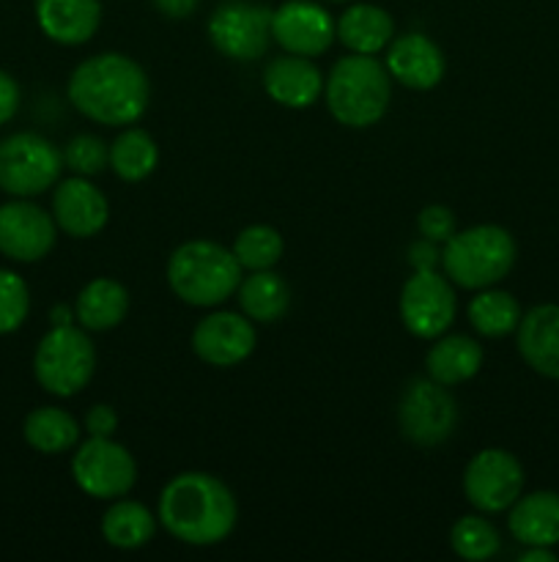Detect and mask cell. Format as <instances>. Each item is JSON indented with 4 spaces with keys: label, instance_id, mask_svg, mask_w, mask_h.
I'll return each instance as SVG.
<instances>
[{
    "label": "cell",
    "instance_id": "1",
    "mask_svg": "<svg viewBox=\"0 0 559 562\" xmlns=\"http://www.w3.org/2000/svg\"><path fill=\"white\" fill-rule=\"evenodd\" d=\"M69 102L88 121L104 126H129L142 119L151 102L146 69L124 53H99L75 66L69 77Z\"/></svg>",
    "mask_w": 559,
    "mask_h": 562
},
{
    "label": "cell",
    "instance_id": "2",
    "mask_svg": "<svg viewBox=\"0 0 559 562\" xmlns=\"http://www.w3.org/2000/svg\"><path fill=\"white\" fill-rule=\"evenodd\" d=\"M157 519L186 547H217L239 521V503L219 477L208 472H181L164 483Z\"/></svg>",
    "mask_w": 559,
    "mask_h": 562
},
{
    "label": "cell",
    "instance_id": "3",
    "mask_svg": "<svg viewBox=\"0 0 559 562\" xmlns=\"http://www.w3.org/2000/svg\"><path fill=\"white\" fill-rule=\"evenodd\" d=\"M323 99L338 124L367 130L387 115L392 102V77L376 55L349 53L329 69Z\"/></svg>",
    "mask_w": 559,
    "mask_h": 562
},
{
    "label": "cell",
    "instance_id": "4",
    "mask_svg": "<svg viewBox=\"0 0 559 562\" xmlns=\"http://www.w3.org/2000/svg\"><path fill=\"white\" fill-rule=\"evenodd\" d=\"M241 267L233 250L208 239L184 241L168 261V285L184 305L217 307L236 294Z\"/></svg>",
    "mask_w": 559,
    "mask_h": 562
},
{
    "label": "cell",
    "instance_id": "5",
    "mask_svg": "<svg viewBox=\"0 0 559 562\" xmlns=\"http://www.w3.org/2000/svg\"><path fill=\"white\" fill-rule=\"evenodd\" d=\"M513 234L502 225H471L466 231H455L442 245V269L447 280L458 289L480 291L502 283L515 267Z\"/></svg>",
    "mask_w": 559,
    "mask_h": 562
},
{
    "label": "cell",
    "instance_id": "6",
    "mask_svg": "<svg viewBox=\"0 0 559 562\" xmlns=\"http://www.w3.org/2000/svg\"><path fill=\"white\" fill-rule=\"evenodd\" d=\"M96 371V346L80 324H58L49 329L33 355V376L44 393L75 398L91 384Z\"/></svg>",
    "mask_w": 559,
    "mask_h": 562
},
{
    "label": "cell",
    "instance_id": "7",
    "mask_svg": "<svg viewBox=\"0 0 559 562\" xmlns=\"http://www.w3.org/2000/svg\"><path fill=\"white\" fill-rule=\"evenodd\" d=\"M64 173V154L38 132H14L0 140V190L11 198H36Z\"/></svg>",
    "mask_w": 559,
    "mask_h": 562
},
{
    "label": "cell",
    "instance_id": "8",
    "mask_svg": "<svg viewBox=\"0 0 559 562\" xmlns=\"http://www.w3.org/2000/svg\"><path fill=\"white\" fill-rule=\"evenodd\" d=\"M400 434L417 448H436L453 437L458 426V404L444 384L431 376L411 379L398 401Z\"/></svg>",
    "mask_w": 559,
    "mask_h": 562
},
{
    "label": "cell",
    "instance_id": "9",
    "mask_svg": "<svg viewBox=\"0 0 559 562\" xmlns=\"http://www.w3.org/2000/svg\"><path fill=\"white\" fill-rule=\"evenodd\" d=\"M77 488L93 499H118L135 488L137 461L113 437H88L71 456Z\"/></svg>",
    "mask_w": 559,
    "mask_h": 562
},
{
    "label": "cell",
    "instance_id": "10",
    "mask_svg": "<svg viewBox=\"0 0 559 562\" xmlns=\"http://www.w3.org/2000/svg\"><path fill=\"white\" fill-rule=\"evenodd\" d=\"M272 11L263 3L228 0L208 20V38L219 55L250 64L266 55L272 38Z\"/></svg>",
    "mask_w": 559,
    "mask_h": 562
},
{
    "label": "cell",
    "instance_id": "11",
    "mask_svg": "<svg viewBox=\"0 0 559 562\" xmlns=\"http://www.w3.org/2000/svg\"><path fill=\"white\" fill-rule=\"evenodd\" d=\"M458 316V296L447 274L436 269L414 272L400 289V322L414 338L436 340L453 327Z\"/></svg>",
    "mask_w": 559,
    "mask_h": 562
},
{
    "label": "cell",
    "instance_id": "12",
    "mask_svg": "<svg viewBox=\"0 0 559 562\" xmlns=\"http://www.w3.org/2000/svg\"><path fill=\"white\" fill-rule=\"evenodd\" d=\"M524 467L510 450L486 448L466 464L464 494L480 514H502L524 494Z\"/></svg>",
    "mask_w": 559,
    "mask_h": 562
},
{
    "label": "cell",
    "instance_id": "13",
    "mask_svg": "<svg viewBox=\"0 0 559 562\" xmlns=\"http://www.w3.org/2000/svg\"><path fill=\"white\" fill-rule=\"evenodd\" d=\"M58 225L31 198H14L0 206V256L16 263H36L53 252Z\"/></svg>",
    "mask_w": 559,
    "mask_h": 562
},
{
    "label": "cell",
    "instance_id": "14",
    "mask_svg": "<svg viewBox=\"0 0 559 562\" xmlns=\"http://www.w3.org/2000/svg\"><path fill=\"white\" fill-rule=\"evenodd\" d=\"M258 346L255 322L244 313L214 311L203 316L192 329V351L206 366L233 368L250 360Z\"/></svg>",
    "mask_w": 559,
    "mask_h": 562
},
{
    "label": "cell",
    "instance_id": "15",
    "mask_svg": "<svg viewBox=\"0 0 559 562\" xmlns=\"http://www.w3.org/2000/svg\"><path fill=\"white\" fill-rule=\"evenodd\" d=\"M272 38L285 53L316 58L338 38V20L312 0H288L272 11Z\"/></svg>",
    "mask_w": 559,
    "mask_h": 562
},
{
    "label": "cell",
    "instance_id": "16",
    "mask_svg": "<svg viewBox=\"0 0 559 562\" xmlns=\"http://www.w3.org/2000/svg\"><path fill=\"white\" fill-rule=\"evenodd\" d=\"M53 220L71 239H91L107 225L110 203L91 179L71 176L53 187Z\"/></svg>",
    "mask_w": 559,
    "mask_h": 562
},
{
    "label": "cell",
    "instance_id": "17",
    "mask_svg": "<svg viewBox=\"0 0 559 562\" xmlns=\"http://www.w3.org/2000/svg\"><path fill=\"white\" fill-rule=\"evenodd\" d=\"M384 66L395 82L411 91H431L444 80V71H447L442 47L425 33L395 36L387 47Z\"/></svg>",
    "mask_w": 559,
    "mask_h": 562
},
{
    "label": "cell",
    "instance_id": "18",
    "mask_svg": "<svg viewBox=\"0 0 559 562\" xmlns=\"http://www.w3.org/2000/svg\"><path fill=\"white\" fill-rule=\"evenodd\" d=\"M323 80L327 77L312 64V58L294 53L272 58L263 69V91L272 102L288 110L312 108L323 97Z\"/></svg>",
    "mask_w": 559,
    "mask_h": 562
},
{
    "label": "cell",
    "instance_id": "19",
    "mask_svg": "<svg viewBox=\"0 0 559 562\" xmlns=\"http://www.w3.org/2000/svg\"><path fill=\"white\" fill-rule=\"evenodd\" d=\"M515 344L532 371L559 382V305L546 302L526 311L515 329Z\"/></svg>",
    "mask_w": 559,
    "mask_h": 562
},
{
    "label": "cell",
    "instance_id": "20",
    "mask_svg": "<svg viewBox=\"0 0 559 562\" xmlns=\"http://www.w3.org/2000/svg\"><path fill=\"white\" fill-rule=\"evenodd\" d=\"M36 22L49 42L80 47L102 25V0H36Z\"/></svg>",
    "mask_w": 559,
    "mask_h": 562
},
{
    "label": "cell",
    "instance_id": "21",
    "mask_svg": "<svg viewBox=\"0 0 559 562\" xmlns=\"http://www.w3.org/2000/svg\"><path fill=\"white\" fill-rule=\"evenodd\" d=\"M507 527L521 547H559V494H521L510 505Z\"/></svg>",
    "mask_w": 559,
    "mask_h": 562
},
{
    "label": "cell",
    "instance_id": "22",
    "mask_svg": "<svg viewBox=\"0 0 559 562\" xmlns=\"http://www.w3.org/2000/svg\"><path fill=\"white\" fill-rule=\"evenodd\" d=\"M395 38V20L376 3H354L340 14L338 42L349 53L378 55Z\"/></svg>",
    "mask_w": 559,
    "mask_h": 562
},
{
    "label": "cell",
    "instance_id": "23",
    "mask_svg": "<svg viewBox=\"0 0 559 562\" xmlns=\"http://www.w3.org/2000/svg\"><path fill=\"white\" fill-rule=\"evenodd\" d=\"M129 313V291L115 278H93L82 285L75 302V318L88 333L115 329Z\"/></svg>",
    "mask_w": 559,
    "mask_h": 562
},
{
    "label": "cell",
    "instance_id": "24",
    "mask_svg": "<svg viewBox=\"0 0 559 562\" xmlns=\"http://www.w3.org/2000/svg\"><path fill=\"white\" fill-rule=\"evenodd\" d=\"M482 346L469 335H442L425 355V371L433 382L455 387L480 373Z\"/></svg>",
    "mask_w": 559,
    "mask_h": 562
},
{
    "label": "cell",
    "instance_id": "25",
    "mask_svg": "<svg viewBox=\"0 0 559 562\" xmlns=\"http://www.w3.org/2000/svg\"><path fill=\"white\" fill-rule=\"evenodd\" d=\"M159 519L135 499H113L102 516V536L104 541L121 552H135V549L148 547L157 536Z\"/></svg>",
    "mask_w": 559,
    "mask_h": 562
},
{
    "label": "cell",
    "instance_id": "26",
    "mask_svg": "<svg viewBox=\"0 0 559 562\" xmlns=\"http://www.w3.org/2000/svg\"><path fill=\"white\" fill-rule=\"evenodd\" d=\"M80 423L60 406H38L22 423V437L36 453L60 456L80 445Z\"/></svg>",
    "mask_w": 559,
    "mask_h": 562
},
{
    "label": "cell",
    "instance_id": "27",
    "mask_svg": "<svg viewBox=\"0 0 559 562\" xmlns=\"http://www.w3.org/2000/svg\"><path fill=\"white\" fill-rule=\"evenodd\" d=\"M236 294H239L241 313L255 324L280 322L290 307L288 283L272 269H261V272H250L247 278H241Z\"/></svg>",
    "mask_w": 559,
    "mask_h": 562
},
{
    "label": "cell",
    "instance_id": "28",
    "mask_svg": "<svg viewBox=\"0 0 559 562\" xmlns=\"http://www.w3.org/2000/svg\"><path fill=\"white\" fill-rule=\"evenodd\" d=\"M466 316H469L471 329L482 338H507L510 333L518 329L524 313L510 291L491 285V289L477 291L475 300L466 307Z\"/></svg>",
    "mask_w": 559,
    "mask_h": 562
},
{
    "label": "cell",
    "instance_id": "29",
    "mask_svg": "<svg viewBox=\"0 0 559 562\" xmlns=\"http://www.w3.org/2000/svg\"><path fill=\"white\" fill-rule=\"evenodd\" d=\"M159 165V146L146 130L137 126H126L113 143H110V170L118 176L121 181H137L148 179Z\"/></svg>",
    "mask_w": 559,
    "mask_h": 562
},
{
    "label": "cell",
    "instance_id": "30",
    "mask_svg": "<svg viewBox=\"0 0 559 562\" xmlns=\"http://www.w3.org/2000/svg\"><path fill=\"white\" fill-rule=\"evenodd\" d=\"M230 250H233L241 269H247V272H261V269L277 267L285 252V241L277 228L255 223L239 231Z\"/></svg>",
    "mask_w": 559,
    "mask_h": 562
},
{
    "label": "cell",
    "instance_id": "31",
    "mask_svg": "<svg viewBox=\"0 0 559 562\" xmlns=\"http://www.w3.org/2000/svg\"><path fill=\"white\" fill-rule=\"evenodd\" d=\"M449 547H453V552L458 558L482 562L497 558L499 549H502V536H499V530L491 521L477 514H469L460 516L453 525V530H449Z\"/></svg>",
    "mask_w": 559,
    "mask_h": 562
},
{
    "label": "cell",
    "instance_id": "32",
    "mask_svg": "<svg viewBox=\"0 0 559 562\" xmlns=\"http://www.w3.org/2000/svg\"><path fill=\"white\" fill-rule=\"evenodd\" d=\"M60 154H64V168L85 179H93L104 173V168H110V146L102 137L88 135V132L71 137Z\"/></svg>",
    "mask_w": 559,
    "mask_h": 562
},
{
    "label": "cell",
    "instance_id": "33",
    "mask_svg": "<svg viewBox=\"0 0 559 562\" xmlns=\"http://www.w3.org/2000/svg\"><path fill=\"white\" fill-rule=\"evenodd\" d=\"M31 289L14 269H0V335H11L27 322Z\"/></svg>",
    "mask_w": 559,
    "mask_h": 562
},
{
    "label": "cell",
    "instance_id": "34",
    "mask_svg": "<svg viewBox=\"0 0 559 562\" xmlns=\"http://www.w3.org/2000/svg\"><path fill=\"white\" fill-rule=\"evenodd\" d=\"M417 228H420V234L425 236V239L444 245V241L458 231V220H455L453 209L449 206H444V203H431V206L422 209L420 217H417Z\"/></svg>",
    "mask_w": 559,
    "mask_h": 562
},
{
    "label": "cell",
    "instance_id": "35",
    "mask_svg": "<svg viewBox=\"0 0 559 562\" xmlns=\"http://www.w3.org/2000/svg\"><path fill=\"white\" fill-rule=\"evenodd\" d=\"M88 437H113L118 431V412L110 404H96L85 415Z\"/></svg>",
    "mask_w": 559,
    "mask_h": 562
},
{
    "label": "cell",
    "instance_id": "36",
    "mask_svg": "<svg viewBox=\"0 0 559 562\" xmlns=\"http://www.w3.org/2000/svg\"><path fill=\"white\" fill-rule=\"evenodd\" d=\"M20 82H16L9 71L0 69V126L9 124V121L14 119L16 110H20Z\"/></svg>",
    "mask_w": 559,
    "mask_h": 562
},
{
    "label": "cell",
    "instance_id": "37",
    "mask_svg": "<svg viewBox=\"0 0 559 562\" xmlns=\"http://www.w3.org/2000/svg\"><path fill=\"white\" fill-rule=\"evenodd\" d=\"M409 263L414 272H427V269H436L442 263V250H438L436 241L425 239L422 236L420 241L409 247Z\"/></svg>",
    "mask_w": 559,
    "mask_h": 562
},
{
    "label": "cell",
    "instance_id": "38",
    "mask_svg": "<svg viewBox=\"0 0 559 562\" xmlns=\"http://www.w3.org/2000/svg\"><path fill=\"white\" fill-rule=\"evenodd\" d=\"M197 3L201 0H153L159 14L168 16V20H186L197 9Z\"/></svg>",
    "mask_w": 559,
    "mask_h": 562
},
{
    "label": "cell",
    "instance_id": "39",
    "mask_svg": "<svg viewBox=\"0 0 559 562\" xmlns=\"http://www.w3.org/2000/svg\"><path fill=\"white\" fill-rule=\"evenodd\" d=\"M521 562H557L551 547H526V552H521Z\"/></svg>",
    "mask_w": 559,
    "mask_h": 562
},
{
    "label": "cell",
    "instance_id": "40",
    "mask_svg": "<svg viewBox=\"0 0 559 562\" xmlns=\"http://www.w3.org/2000/svg\"><path fill=\"white\" fill-rule=\"evenodd\" d=\"M49 322H53V327H58V324H75L77 318L69 307H53V313H49Z\"/></svg>",
    "mask_w": 559,
    "mask_h": 562
},
{
    "label": "cell",
    "instance_id": "41",
    "mask_svg": "<svg viewBox=\"0 0 559 562\" xmlns=\"http://www.w3.org/2000/svg\"><path fill=\"white\" fill-rule=\"evenodd\" d=\"M332 3H345V0H332Z\"/></svg>",
    "mask_w": 559,
    "mask_h": 562
}]
</instances>
